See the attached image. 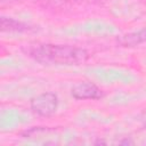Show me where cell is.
<instances>
[{
	"label": "cell",
	"instance_id": "1",
	"mask_svg": "<svg viewBox=\"0 0 146 146\" xmlns=\"http://www.w3.org/2000/svg\"><path fill=\"white\" fill-rule=\"evenodd\" d=\"M23 51L35 62L47 65H79L89 57L86 49L70 44L33 43L26 44Z\"/></svg>",
	"mask_w": 146,
	"mask_h": 146
},
{
	"label": "cell",
	"instance_id": "2",
	"mask_svg": "<svg viewBox=\"0 0 146 146\" xmlns=\"http://www.w3.org/2000/svg\"><path fill=\"white\" fill-rule=\"evenodd\" d=\"M58 107V97L51 91L42 92L31 99V110L39 116L50 117Z\"/></svg>",
	"mask_w": 146,
	"mask_h": 146
},
{
	"label": "cell",
	"instance_id": "3",
	"mask_svg": "<svg viewBox=\"0 0 146 146\" xmlns=\"http://www.w3.org/2000/svg\"><path fill=\"white\" fill-rule=\"evenodd\" d=\"M71 95L79 100H95L104 96L103 90L90 81H79L71 88Z\"/></svg>",
	"mask_w": 146,
	"mask_h": 146
},
{
	"label": "cell",
	"instance_id": "4",
	"mask_svg": "<svg viewBox=\"0 0 146 146\" xmlns=\"http://www.w3.org/2000/svg\"><path fill=\"white\" fill-rule=\"evenodd\" d=\"M117 44L121 47H136L146 42V26L133 32L122 34L117 38Z\"/></svg>",
	"mask_w": 146,
	"mask_h": 146
},
{
	"label": "cell",
	"instance_id": "5",
	"mask_svg": "<svg viewBox=\"0 0 146 146\" xmlns=\"http://www.w3.org/2000/svg\"><path fill=\"white\" fill-rule=\"evenodd\" d=\"M0 27L2 32H9V33H24L32 31V27L23 22H19L17 19L10 18V17H1Z\"/></svg>",
	"mask_w": 146,
	"mask_h": 146
},
{
	"label": "cell",
	"instance_id": "6",
	"mask_svg": "<svg viewBox=\"0 0 146 146\" xmlns=\"http://www.w3.org/2000/svg\"><path fill=\"white\" fill-rule=\"evenodd\" d=\"M140 121H141V123L144 124V127L146 128V111L141 113V115H140Z\"/></svg>",
	"mask_w": 146,
	"mask_h": 146
}]
</instances>
